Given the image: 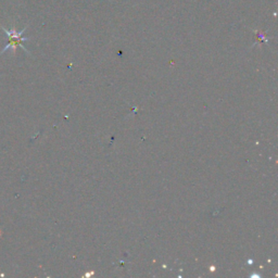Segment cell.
<instances>
[{
  "label": "cell",
  "mask_w": 278,
  "mask_h": 278,
  "mask_svg": "<svg viewBox=\"0 0 278 278\" xmlns=\"http://www.w3.org/2000/svg\"><path fill=\"white\" fill-rule=\"evenodd\" d=\"M0 27L3 28V31L9 37V44L7 45V46L3 49L2 52H0V55L5 54V52L7 50H9V49H12L13 54H16L18 47H21L22 49H23L25 52H27V54H28L27 49L23 46V42H27L29 39V38H27V37H23V33L25 32L26 27L22 29V31H20V32H17L14 28L13 29H7L2 25H0Z\"/></svg>",
  "instance_id": "cell-1"
}]
</instances>
